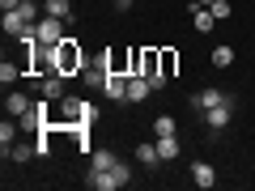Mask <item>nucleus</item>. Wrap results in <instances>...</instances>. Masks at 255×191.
Wrapping results in <instances>:
<instances>
[{
    "label": "nucleus",
    "instance_id": "obj_1",
    "mask_svg": "<svg viewBox=\"0 0 255 191\" xmlns=\"http://www.w3.org/2000/svg\"><path fill=\"white\" fill-rule=\"evenodd\" d=\"M51 73H60V77H81V73H85V51H81L77 38L55 43V51H51Z\"/></svg>",
    "mask_w": 255,
    "mask_h": 191
},
{
    "label": "nucleus",
    "instance_id": "obj_9",
    "mask_svg": "<svg viewBox=\"0 0 255 191\" xmlns=\"http://www.w3.org/2000/svg\"><path fill=\"white\" fill-rule=\"evenodd\" d=\"M0 26H4V34H9V38H17L21 30H30V21L21 17V9H4V17H0Z\"/></svg>",
    "mask_w": 255,
    "mask_h": 191
},
{
    "label": "nucleus",
    "instance_id": "obj_20",
    "mask_svg": "<svg viewBox=\"0 0 255 191\" xmlns=\"http://www.w3.org/2000/svg\"><path fill=\"white\" fill-rule=\"evenodd\" d=\"M213 64H217V68H230V64H234V47L217 43V47H213Z\"/></svg>",
    "mask_w": 255,
    "mask_h": 191
},
{
    "label": "nucleus",
    "instance_id": "obj_25",
    "mask_svg": "<svg viewBox=\"0 0 255 191\" xmlns=\"http://www.w3.org/2000/svg\"><path fill=\"white\" fill-rule=\"evenodd\" d=\"M209 9H213V17H230V13H234V4H230V0H213V4H209Z\"/></svg>",
    "mask_w": 255,
    "mask_h": 191
},
{
    "label": "nucleus",
    "instance_id": "obj_12",
    "mask_svg": "<svg viewBox=\"0 0 255 191\" xmlns=\"http://www.w3.org/2000/svg\"><path fill=\"white\" fill-rule=\"evenodd\" d=\"M17 123H21V132H43V127H47V115H43L38 106H30L26 115H17Z\"/></svg>",
    "mask_w": 255,
    "mask_h": 191
},
{
    "label": "nucleus",
    "instance_id": "obj_18",
    "mask_svg": "<svg viewBox=\"0 0 255 191\" xmlns=\"http://www.w3.org/2000/svg\"><path fill=\"white\" fill-rule=\"evenodd\" d=\"M30 106H34V102H30L26 94H9V98H4V110H9V115H26Z\"/></svg>",
    "mask_w": 255,
    "mask_h": 191
},
{
    "label": "nucleus",
    "instance_id": "obj_8",
    "mask_svg": "<svg viewBox=\"0 0 255 191\" xmlns=\"http://www.w3.org/2000/svg\"><path fill=\"white\" fill-rule=\"evenodd\" d=\"M221 102H230V94H221V90H200V94H191V106H200V110H213V106H221Z\"/></svg>",
    "mask_w": 255,
    "mask_h": 191
},
{
    "label": "nucleus",
    "instance_id": "obj_5",
    "mask_svg": "<svg viewBox=\"0 0 255 191\" xmlns=\"http://www.w3.org/2000/svg\"><path fill=\"white\" fill-rule=\"evenodd\" d=\"M102 94H107L111 102H124V98H128V73H107V81H102Z\"/></svg>",
    "mask_w": 255,
    "mask_h": 191
},
{
    "label": "nucleus",
    "instance_id": "obj_19",
    "mask_svg": "<svg viewBox=\"0 0 255 191\" xmlns=\"http://www.w3.org/2000/svg\"><path fill=\"white\" fill-rule=\"evenodd\" d=\"M157 153H162V162H174L179 157V136H157Z\"/></svg>",
    "mask_w": 255,
    "mask_h": 191
},
{
    "label": "nucleus",
    "instance_id": "obj_27",
    "mask_svg": "<svg viewBox=\"0 0 255 191\" xmlns=\"http://www.w3.org/2000/svg\"><path fill=\"white\" fill-rule=\"evenodd\" d=\"M21 0H0V9H17Z\"/></svg>",
    "mask_w": 255,
    "mask_h": 191
},
{
    "label": "nucleus",
    "instance_id": "obj_11",
    "mask_svg": "<svg viewBox=\"0 0 255 191\" xmlns=\"http://www.w3.org/2000/svg\"><path fill=\"white\" fill-rule=\"evenodd\" d=\"M230 115H234V98H230V102H221V106H213V110H209V127H213V132H221V127L230 123Z\"/></svg>",
    "mask_w": 255,
    "mask_h": 191
},
{
    "label": "nucleus",
    "instance_id": "obj_28",
    "mask_svg": "<svg viewBox=\"0 0 255 191\" xmlns=\"http://www.w3.org/2000/svg\"><path fill=\"white\" fill-rule=\"evenodd\" d=\"M196 4H204V9H209V4H213V0H196Z\"/></svg>",
    "mask_w": 255,
    "mask_h": 191
},
{
    "label": "nucleus",
    "instance_id": "obj_17",
    "mask_svg": "<svg viewBox=\"0 0 255 191\" xmlns=\"http://www.w3.org/2000/svg\"><path fill=\"white\" fill-rule=\"evenodd\" d=\"M153 136H179V123H174V115H157V119H153Z\"/></svg>",
    "mask_w": 255,
    "mask_h": 191
},
{
    "label": "nucleus",
    "instance_id": "obj_3",
    "mask_svg": "<svg viewBox=\"0 0 255 191\" xmlns=\"http://www.w3.org/2000/svg\"><path fill=\"white\" fill-rule=\"evenodd\" d=\"M77 119L94 123V119H98V110H94L90 102H77V98H60V115H55V123H60V127H73Z\"/></svg>",
    "mask_w": 255,
    "mask_h": 191
},
{
    "label": "nucleus",
    "instance_id": "obj_14",
    "mask_svg": "<svg viewBox=\"0 0 255 191\" xmlns=\"http://www.w3.org/2000/svg\"><path fill=\"white\" fill-rule=\"evenodd\" d=\"M191 9H196V13H191V26L200 30V34H209L213 21H217V17H213V9H204V4H191Z\"/></svg>",
    "mask_w": 255,
    "mask_h": 191
},
{
    "label": "nucleus",
    "instance_id": "obj_26",
    "mask_svg": "<svg viewBox=\"0 0 255 191\" xmlns=\"http://www.w3.org/2000/svg\"><path fill=\"white\" fill-rule=\"evenodd\" d=\"M107 4H115V9H132V0H107Z\"/></svg>",
    "mask_w": 255,
    "mask_h": 191
},
{
    "label": "nucleus",
    "instance_id": "obj_15",
    "mask_svg": "<svg viewBox=\"0 0 255 191\" xmlns=\"http://www.w3.org/2000/svg\"><path fill=\"white\" fill-rule=\"evenodd\" d=\"M119 157H115V149H94L90 153V170H111Z\"/></svg>",
    "mask_w": 255,
    "mask_h": 191
},
{
    "label": "nucleus",
    "instance_id": "obj_7",
    "mask_svg": "<svg viewBox=\"0 0 255 191\" xmlns=\"http://www.w3.org/2000/svg\"><path fill=\"white\" fill-rule=\"evenodd\" d=\"M38 90H43V98H51V102L68 98V94H64V77H60V73H51V77H38Z\"/></svg>",
    "mask_w": 255,
    "mask_h": 191
},
{
    "label": "nucleus",
    "instance_id": "obj_13",
    "mask_svg": "<svg viewBox=\"0 0 255 191\" xmlns=\"http://www.w3.org/2000/svg\"><path fill=\"white\" fill-rule=\"evenodd\" d=\"M43 13H47V17L68 21V17H73V0H43Z\"/></svg>",
    "mask_w": 255,
    "mask_h": 191
},
{
    "label": "nucleus",
    "instance_id": "obj_21",
    "mask_svg": "<svg viewBox=\"0 0 255 191\" xmlns=\"http://www.w3.org/2000/svg\"><path fill=\"white\" fill-rule=\"evenodd\" d=\"M136 162H145V166H157V162H162V153H157V140H153V145H136Z\"/></svg>",
    "mask_w": 255,
    "mask_h": 191
},
{
    "label": "nucleus",
    "instance_id": "obj_22",
    "mask_svg": "<svg viewBox=\"0 0 255 191\" xmlns=\"http://www.w3.org/2000/svg\"><path fill=\"white\" fill-rule=\"evenodd\" d=\"M17 77H21V64H13V60H4V64H0V81H4V90H9V85L17 81Z\"/></svg>",
    "mask_w": 255,
    "mask_h": 191
},
{
    "label": "nucleus",
    "instance_id": "obj_4",
    "mask_svg": "<svg viewBox=\"0 0 255 191\" xmlns=\"http://www.w3.org/2000/svg\"><path fill=\"white\" fill-rule=\"evenodd\" d=\"M38 43H43V47H55V43H64V38H68V34H64V21L60 17H47V13H43V17H38Z\"/></svg>",
    "mask_w": 255,
    "mask_h": 191
},
{
    "label": "nucleus",
    "instance_id": "obj_2",
    "mask_svg": "<svg viewBox=\"0 0 255 191\" xmlns=\"http://www.w3.org/2000/svg\"><path fill=\"white\" fill-rule=\"evenodd\" d=\"M132 183V170H128L124 162H115L111 170H90V187L94 191H119Z\"/></svg>",
    "mask_w": 255,
    "mask_h": 191
},
{
    "label": "nucleus",
    "instance_id": "obj_23",
    "mask_svg": "<svg viewBox=\"0 0 255 191\" xmlns=\"http://www.w3.org/2000/svg\"><path fill=\"white\" fill-rule=\"evenodd\" d=\"M174 68H179V51L166 47V51H162V77H174Z\"/></svg>",
    "mask_w": 255,
    "mask_h": 191
},
{
    "label": "nucleus",
    "instance_id": "obj_10",
    "mask_svg": "<svg viewBox=\"0 0 255 191\" xmlns=\"http://www.w3.org/2000/svg\"><path fill=\"white\" fill-rule=\"evenodd\" d=\"M191 183H196V187H213V183H217V170H213L209 162H191Z\"/></svg>",
    "mask_w": 255,
    "mask_h": 191
},
{
    "label": "nucleus",
    "instance_id": "obj_6",
    "mask_svg": "<svg viewBox=\"0 0 255 191\" xmlns=\"http://www.w3.org/2000/svg\"><path fill=\"white\" fill-rule=\"evenodd\" d=\"M149 94H153L149 77H140V73H128V98H124V102H145Z\"/></svg>",
    "mask_w": 255,
    "mask_h": 191
},
{
    "label": "nucleus",
    "instance_id": "obj_16",
    "mask_svg": "<svg viewBox=\"0 0 255 191\" xmlns=\"http://www.w3.org/2000/svg\"><path fill=\"white\" fill-rule=\"evenodd\" d=\"M4 157H9V162H30V157H38V149H34V145H17V140H13V145L4 149Z\"/></svg>",
    "mask_w": 255,
    "mask_h": 191
},
{
    "label": "nucleus",
    "instance_id": "obj_24",
    "mask_svg": "<svg viewBox=\"0 0 255 191\" xmlns=\"http://www.w3.org/2000/svg\"><path fill=\"white\" fill-rule=\"evenodd\" d=\"M17 127H21V123H9V119L0 123V145H4V149H9L13 140H17Z\"/></svg>",
    "mask_w": 255,
    "mask_h": 191
}]
</instances>
